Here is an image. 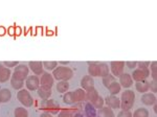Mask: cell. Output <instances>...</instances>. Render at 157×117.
I'll return each mask as SVG.
<instances>
[{
  "instance_id": "cell-1",
  "label": "cell",
  "mask_w": 157,
  "mask_h": 117,
  "mask_svg": "<svg viewBox=\"0 0 157 117\" xmlns=\"http://www.w3.org/2000/svg\"><path fill=\"white\" fill-rule=\"evenodd\" d=\"M52 75L54 80H57L58 82H62V81L68 82L70 78L73 77V71L67 66H58L55 70H52Z\"/></svg>"
},
{
  "instance_id": "cell-2",
  "label": "cell",
  "mask_w": 157,
  "mask_h": 117,
  "mask_svg": "<svg viewBox=\"0 0 157 117\" xmlns=\"http://www.w3.org/2000/svg\"><path fill=\"white\" fill-rule=\"evenodd\" d=\"M121 110H131L135 101V94L132 90H125L121 96Z\"/></svg>"
},
{
  "instance_id": "cell-3",
  "label": "cell",
  "mask_w": 157,
  "mask_h": 117,
  "mask_svg": "<svg viewBox=\"0 0 157 117\" xmlns=\"http://www.w3.org/2000/svg\"><path fill=\"white\" fill-rule=\"evenodd\" d=\"M29 66H26L25 64H19L16 68H15V70H14V72H13L11 77L14 78V80L24 82V81L26 80L27 76H29Z\"/></svg>"
},
{
  "instance_id": "cell-4",
  "label": "cell",
  "mask_w": 157,
  "mask_h": 117,
  "mask_svg": "<svg viewBox=\"0 0 157 117\" xmlns=\"http://www.w3.org/2000/svg\"><path fill=\"white\" fill-rule=\"evenodd\" d=\"M17 100L22 104V106H24L25 108H29L34 104V98L32 97L29 90L25 89H21L19 90V92L17 93Z\"/></svg>"
},
{
  "instance_id": "cell-5",
  "label": "cell",
  "mask_w": 157,
  "mask_h": 117,
  "mask_svg": "<svg viewBox=\"0 0 157 117\" xmlns=\"http://www.w3.org/2000/svg\"><path fill=\"white\" fill-rule=\"evenodd\" d=\"M41 110L45 111V113H49L52 115H55V114H59L60 106L57 105L55 103V100H45L41 104Z\"/></svg>"
},
{
  "instance_id": "cell-6",
  "label": "cell",
  "mask_w": 157,
  "mask_h": 117,
  "mask_svg": "<svg viewBox=\"0 0 157 117\" xmlns=\"http://www.w3.org/2000/svg\"><path fill=\"white\" fill-rule=\"evenodd\" d=\"M54 77L48 72H43V74L40 78V88L43 90H52L54 86Z\"/></svg>"
},
{
  "instance_id": "cell-7",
  "label": "cell",
  "mask_w": 157,
  "mask_h": 117,
  "mask_svg": "<svg viewBox=\"0 0 157 117\" xmlns=\"http://www.w3.org/2000/svg\"><path fill=\"white\" fill-rule=\"evenodd\" d=\"M131 76H132V80L135 81L136 83L143 82L150 76V70H149V68H136V69H134Z\"/></svg>"
},
{
  "instance_id": "cell-8",
  "label": "cell",
  "mask_w": 157,
  "mask_h": 117,
  "mask_svg": "<svg viewBox=\"0 0 157 117\" xmlns=\"http://www.w3.org/2000/svg\"><path fill=\"white\" fill-rule=\"evenodd\" d=\"M25 86L29 91H37L40 88V78L34 74L27 76L25 80Z\"/></svg>"
},
{
  "instance_id": "cell-9",
  "label": "cell",
  "mask_w": 157,
  "mask_h": 117,
  "mask_svg": "<svg viewBox=\"0 0 157 117\" xmlns=\"http://www.w3.org/2000/svg\"><path fill=\"white\" fill-rule=\"evenodd\" d=\"M125 62H111L110 63V70L112 72V75L114 76H121L124 73L125 69Z\"/></svg>"
},
{
  "instance_id": "cell-10",
  "label": "cell",
  "mask_w": 157,
  "mask_h": 117,
  "mask_svg": "<svg viewBox=\"0 0 157 117\" xmlns=\"http://www.w3.org/2000/svg\"><path fill=\"white\" fill-rule=\"evenodd\" d=\"M81 86H82V89L85 90L86 92L87 91H90L92 89H94V81L91 77L90 75L84 76V77L81 80Z\"/></svg>"
},
{
  "instance_id": "cell-11",
  "label": "cell",
  "mask_w": 157,
  "mask_h": 117,
  "mask_svg": "<svg viewBox=\"0 0 157 117\" xmlns=\"http://www.w3.org/2000/svg\"><path fill=\"white\" fill-rule=\"evenodd\" d=\"M106 104H107V107L111 109H120L121 108V100L117 96L115 95H110L107 96V97L104 100Z\"/></svg>"
},
{
  "instance_id": "cell-12",
  "label": "cell",
  "mask_w": 157,
  "mask_h": 117,
  "mask_svg": "<svg viewBox=\"0 0 157 117\" xmlns=\"http://www.w3.org/2000/svg\"><path fill=\"white\" fill-rule=\"evenodd\" d=\"M118 78H120V82H118V84L121 85V87L130 88L131 86L133 85L132 76L129 74V73H123L121 76H118Z\"/></svg>"
},
{
  "instance_id": "cell-13",
  "label": "cell",
  "mask_w": 157,
  "mask_h": 117,
  "mask_svg": "<svg viewBox=\"0 0 157 117\" xmlns=\"http://www.w3.org/2000/svg\"><path fill=\"white\" fill-rule=\"evenodd\" d=\"M12 72L9 68H6V66L0 62V83H6L9 80H11Z\"/></svg>"
},
{
  "instance_id": "cell-14",
  "label": "cell",
  "mask_w": 157,
  "mask_h": 117,
  "mask_svg": "<svg viewBox=\"0 0 157 117\" xmlns=\"http://www.w3.org/2000/svg\"><path fill=\"white\" fill-rule=\"evenodd\" d=\"M29 68L34 72L35 75H42L43 74V64L42 62H29Z\"/></svg>"
},
{
  "instance_id": "cell-15",
  "label": "cell",
  "mask_w": 157,
  "mask_h": 117,
  "mask_svg": "<svg viewBox=\"0 0 157 117\" xmlns=\"http://www.w3.org/2000/svg\"><path fill=\"white\" fill-rule=\"evenodd\" d=\"M140 100L146 106H153L154 104H156V96L154 93H145L143 94Z\"/></svg>"
},
{
  "instance_id": "cell-16",
  "label": "cell",
  "mask_w": 157,
  "mask_h": 117,
  "mask_svg": "<svg viewBox=\"0 0 157 117\" xmlns=\"http://www.w3.org/2000/svg\"><path fill=\"white\" fill-rule=\"evenodd\" d=\"M83 110H84L83 113L85 114L86 117H97V113H98L97 109L92 106V104L88 103V101H85Z\"/></svg>"
},
{
  "instance_id": "cell-17",
  "label": "cell",
  "mask_w": 157,
  "mask_h": 117,
  "mask_svg": "<svg viewBox=\"0 0 157 117\" xmlns=\"http://www.w3.org/2000/svg\"><path fill=\"white\" fill-rule=\"evenodd\" d=\"M98 62H88V73L91 77H98Z\"/></svg>"
},
{
  "instance_id": "cell-18",
  "label": "cell",
  "mask_w": 157,
  "mask_h": 117,
  "mask_svg": "<svg viewBox=\"0 0 157 117\" xmlns=\"http://www.w3.org/2000/svg\"><path fill=\"white\" fill-rule=\"evenodd\" d=\"M97 117H115L114 112L109 107H103L97 113Z\"/></svg>"
},
{
  "instance_id": "cell-19",
  "label": "cell",
  "mask_w": 157,
  "mask_h": 117,
  "mask_svg": "<svg viewBox=\"0 0 157 117\" xmlns=\"http://www.w3.org/2000/svg\"><path fill=\"white\" fill-rule=\"evenodd\" d=\"M98 96H100V94H98V90H95V89H92V90L87 91V92H86L85 101H88V103H90V104H93L95 100H98Z\"/></svg>"
},
{
  "instance_id": "cell-20",
  "label": "cell",
  "mask_w": 157,
  "mask_h": 117,
  "mask_svg": "<svg viewBox=\"0 0 157 117\" xmlns=\"http://www.w3.org/2000/svg\"><path fill=\"white\" fill-rule=\"evenodd\" d=\"M12 98V92L9 89H1L0 90V103H7Z\"/></svg>"
},
{
  "instance_id": "cell-21",
  "label": "cell",
  "mask_w": 157,
  "mask_h": 117,
  "mask_svg": "<svg viewBox=\"0 0 157 117\" xmlns=\"http://www.w3.org/2000/svg\"><path fill=\"white\" fill-rule=\"evenodd\" d=\"M63 101H64V104H66V105H75V104H77L73 91L72 92L64 93V95H63Z\"/></svg>"
},
{
  "instance_id": "cell-22",
  "label": "cell",
  "mask_w": 157,
  "mask_h": 117,
  "mask_svg": "<svg viewBox=\"0 0 157 117\" xmlns=\"http://www.w3.org/2000/svg\"><path fill=\"white\" fill-rule=\"evenodd\" d=\"M135 88L139 93H147L149 91L148 81L145 80L143 82H137L135 84Z\"/></svg>"
},
{
  "instance_id": "cell-23",
  "label": "cell",
  "mask_w": 157,
  "mask_h": 117,
  "mask_svg": "<svg viewBox=\"0 0 157 117\" xmlns=\"http://www.w3.org/2000/svg\"><path fill=\"white\" fill-rule=\"evenodd\" d=\"M109 66L106 63H100L98 64V76L101 77H105L109 75Z\"/></svg>"
},
{
  "instance_id": "cell-24",
  "label": "cell",
  "mask_w": 157,
  "mask_h": 117,
  "mask_svg": "<svg viewBox=\"0 0 157 117\" xmlns=\"http://www.w3.org/2000/svg\"><path fill=\"white\" fill-rule=\"evenodd\" d=\"M121 85L118 84L116 81H114V82H112L110 84V86L107 88L109 90V92H110L111 95H116L117 93L121 92Z\"/></svg>"
},
{
  "instance_id": "cell-25",
  "label": "cell",
  "mask_w": 157,
  "mask_h": 117,
  "mask_svg": "<svg viewBox=\"0 0 157 117\" xmlns=\"http://www.w3.org/2000/svg\"><path fill=\"white\" fill-rule=\"evenodd\" d=\"M68 89H69V83L66 81H62L57 84V91L59 93H66L68 92Z\"/></svg>"
},
{
  "instance_id": "cell-26",
  "label": "cell",
  "mask_w": 157,
  "mask_h": 117,
  "mask_svg": "<svg viewBox=\"0 0 157 117\" xmlns=\"http://www.w3.org/2000/svg\"><path fill=\"white\" fill-rule=\"evenodd\" d=\"M73 93H75V101H77V103L85 101V97H86L85 90H83V89H77L75 91H73Z\"/></svg>"
},
{
  "instance_id": "cell-27",
  "label": "cell",
  "mask_w": 157,
  "mask_h": 117,
  "mask_svg": "<svg viewBox=\"0 0 157 117\" xmlns=\"http://www.w3.org/2000/svg\"><path fill=\"white\" fill-rule=\"evenodd\" d=\"M14 117H29V112L23 107H17L14 111Z\"/></svg>"
},
{
  "instance_id": "cell-28",
  "label": "cell",
  "mask_w": 157,
  "mask_h": 117,
  "mask_svg": "<svg viewBox=\"0 0 157 117\" xmlns=\"http://www.w3.org/2000/svg\"><path fill=\"white\" fill-rule=\"evenodd\" d=\"M149 70H150V75L152 76V80L156 81L157 80V63H156V61L150 62Z\"/></svg>"
},
{
  "instance_id": "cell-29",
  "label": "cell",
  "mask_w": 157,
  "mask_h": 117,
  "mask_svg": "<svg viewBox=\"0 0 157 117\" xmlns=\"http://www.w3.org/2000/svg\"><path fill=\"white\" fill-rule=\"evenodd\" d=\"M37 92H38V95H39L43 100H48V98L50 97V95L52 94V90H43V89H41V88L38 89Z\"/></svg>"
},
{
  "instance_id": "cell-30",
  "label": "cell",
  "mask_w": 157,
  "mask_h": 117,
  "mask_svg": "<svg viewBox=\"0 0 157 117\" xmlns=\"http://www.w3.org/2000/svg\"><path fill=\"white\" fill-rule=\"evenodd\" d=\"M132 117H149V111L145 108H139L132 114Z\"/></svg>"
},
{
  "instance_id": "cell-31",
  "label": "cell",
  "mask_w": 157,
  "mask_h": 117,
  "mask_svg": "<svg viewBox=\"0 0 157 117\" xmlns=\"http://www.w3.org/2000/svg\"><path fill=\"white\" fill-rule=\"evenodd\" d=\"M43 68L46 70H55L58 67V62L52 61V62H43Z\"/></svg>"
},
{
  "instance_id": "cell-32",
  "label": "cell",
  "mask_w": 157,
  "mask_h": 117,
  "mask_svg": "<svg viewBox=\"0 0 157 117\" xmlns=\"http://www.w3.org/2000/svg\"><path fill=\"white\" fill-rule=\"evenodd\" d=\"M11 85H12V87L15 89V90H21V89L23 88V86H24V82L14 80V78L11 77Z\"/></svg>"
},
{
  "instance_id": "cell-33",
  "label": "cell",
  "mask_w": 157,
  "mask_h": 117,
  "mask_svg": "<svg viewBox=\"0 0 157 117\" xmlns=\"http://www.w3.org/2000/svg\"><path fill=\"white\" fill-rule=\"evenodd\" d=\"M114 81H116L114 76L112 74H109L107 76H105V77H103V85L105 86L106 88H108L109 86H110V84L112 82H114Z\"/></svg>"
},
{
  "instance_id": "cell-34",
  "label": "cell",
  "mask_w": 157,
  "mask_h": 117,
  "mask_svg": "<svg viewBox=\"0 0 157 117\" xmlns=\"http://www.w3.org/2000/svg\"><path fill=\"white\" fill-rule=\"evenodd\" d=\"M104 104H105V101H104V98L102 97V96H98V100L92 104V106L94 107L95 109L100 110V109H102L103 107H104Z\"/></svg>"
},
{
  "instance_id": "cell-35",
  "label": "cell",
  "mask_w": 157,
  "mask_h": 117,
  "mask_svg": "<svg viewBox=\"0 0 157 117\" xmlns=\"http://www.w3.org/2000/svg\"><path fill=\"white\" fill-rule=\"evenodd\" d=\"M2 64L6 66V68H16L17 66L19 65V62L18 61H6V62H1Z\"/></svg>"
},
{
  "instance_id": "cell-36",
  "label": "cell",
  "mask_w": 157,
  "mask_h": 117,
  "mask_svg": "<svg viewBox=\"0 0 157 117\" xmlns=\"http://www.w3.org/2000/svg\"><path fill=\"white\" fill-rule=\"evenodd\" d=\"M148 85H149V89L152 91V93L157 92V82L155 80H152V82H149L148 81Z\"/></svg>"
},
{
  "instance_id": "cell-37",
  "label": "cell",
  "mask_w": 157,
  "mask_h": 117,
  "mask_svg": "<svg viewBox=\"0 0 157 117\" xmlns=\"http://www.w3.org/2000/svg\"><path fill=\"white\" fill-rule=\"evenodd\" d=\"M117 117H132V112L130 110H121L117 114Z\"/></svg>"
},
{
  "instance_id": "cell-38",
  "label": "cell",
  "mask_w": 157,
  "mask_h": 117,
  "mask_svg": "<svg viewBox=\"0 0 157 117\" xmlns=\"http://www.w3.org/2000/svg\"><path fill=\"white\" fill-rule=\"evenodd\" d=\"M15 26H16V24H14L13 26H10L9 28L6 29L7 35L11 36V37H15Z\"/></svg>"
},
{
  "instance_id": "cell-39",
  "label": "cell",
  "mask_w": 157,
  "mask_h": 117,
  "mask_svg": "<svg viewBox=\"0 0 157 117\" xmlns=\"http://www.w3.org/2000/svg\"><path fill=\"white\" fill-rule=\"evenodd\" d=\"M125 65L127 66L128 68H130V69H134V68L137 66V63L136 62H130V61H128V62H125Z\"/></svg>"
},
{
  "instance_id": "cell-40",
  "label": "cell",
  "mask_w": 157,
  "mask_h": 117,
  "mask_svg": "<svg viewBox=\"0 0 157 117\" xmlns=\"http://www.w3.org/2000/svg\"><path fill=\"white\" fill-rule=\"evenodd\" d=\"M137 66H138V68H149L150 62H138Z\"/></svg>"
},
{
  "instance_id": "cell-41",
  "label": "cell",
  "mask_w": 157,
  "mask_h": 117,
  "mask_svg": "<svg viewBox=\"0 0 157 117\" xmlns=\"http://www.w3.org/2000/svg\"><path fill=\"white\" fill-rule=\"evenodd\" d=\"M22 35V28L20 26H15V37H19Z\"/></svg>"
},
{
  "instance_id": "cell-42",
  "label": "cell",
  "mask_w": 157,
  "mask_h": 117,
  "mask_svg": "<svg viewBox=\"0 0 157 117\" xmlns=\"http://www.w3.org/2000/svg\"><path fill=\"white\" fill-rule=\"evenodd\" d=\"M43 34V27L42 26H37L36 29L34 32V36H38V35H42Z\"/></svg>"
},
{
  "instance_id": "cell-43",
  "label": "cell",
  "mask_w": 157,
  "mask_h": 117,
  "mask_svg": "<svg viewBox=\"0 0 157 117\" xmlns=\"http://www.w3.org/2000/svg\"><path fill=\"white\" fill-rule=\"evenodd\" d=\"M6 34V28L2 25H0V37H3Z\"/></svg>"
},
{
  "instance_id": "cell-44",
  "label": "cell",
  "mask_w": 157,
  "mask_h": 117,
  "mask_svg": "<svg viewBox=\"0 0 157 117\" xmlns=\"http://www.w3.org/2000/svg\"><path fill=\"white\" fill-rule=\"evenodd\" d=\"M58 117H71L70 114L66 113V112H63V111H60L59 112V116Z\"/></svg>"
},
{
  "instance_id": "cell-45",
  "label": "cell",
  "mask_w": 157,
  "mask_h": 117,
  "mask_svg": "<svg viewBox=\"0 0 157 117\" xmlns=\"http://www.w3.org/2000/svg\"><path fill=\"white\" fill-rule=\"evenodd\" d=\"M71 117H86V116H85V114L83 113L82 111H78V112H77V113L73 114Z\"/></svg>"
},
{
  "instance_id": "cell-46",
  "label": "cell",
  "mask_w": 157,
  "mask_h": 117,
  "mask_svg": "<svg viewBox=\"0 0 157 117\" xmlns=\"http://www.w3.org/2000/svg\"><path fill=\"white\" fill-rule=\"evenodd\" d=\"M46 36L50 37V36H55V34H54V32H52V30H49L48 28H46Z\"/></svg>"
},
{
  "instance_id": "cell-47",
  "label": "cell",
  "mask_w": 157,
  "mask_h": 117,
  "mask_svg": "<svg viewBox=\"0 0 157 117\" xmlns=\"http://www.w3.org/2000/svg\"><path fill=\"white\" fill-rule=\"evenodd\" d=\"M40 117H52V114L45 113V112H44V113H42L41 115H40Z\"/></svg>"
},
{
  "instance_id": "cell-48",
  "label": "cell",
  "mask_w": 157,
  "mask_h": 117,
  "mask_svg": "<svg viewBox=\"0 0 157 117\" xmlns=\"http://www.w3.org/2000/svg\"><path fill=\"white\" fill-rule=\"evenodd\" d=\"M153 110H154L155 113H157V105H156V104H154V105H153Z\"/></svg>"
}]
</instances>
